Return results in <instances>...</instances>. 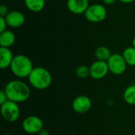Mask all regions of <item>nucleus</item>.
Returning <instances> with one entry per match:
<instances>
[{
    "label": "nucleus",
    "mask_w": 135,
    "mask_h": 135,
    "mask_svg": "<svg viewBox=\"0 0 135 135\" xmlns=\"http://www.w3.org/2000/svg\"><path fill=\"white\" fill-rule=\"evenodd\" d=\"M122 55L128 66H135V47L132 46L125 48Z\"/></svg>",
    "instance_id": "obj_17"
},
{
    "label": "nucleus",
    "mask_w": 135,
    "mask_h": 135,
    "mask_svg": "<svg viewBox=\"0 0 135 135\" xmlns=\"http://www.w3.org/2000/svg\"><path fill=\"white\" fill-rule=\"evenodd\" d=\"M39 135H50V133H49V131H47V130H46V129H44V128H43L40 132H39Z\"/></svg>",
    "instance_id": "obj_22"
},
{
    "label": "nucleus",
    "mask_w": 135,
    "mask_h": 135,
    "mask_svg": "<svg viewBox=\"0 0 135 135\" xmlns=\"http://www.w3.org/2000/svg\"><path fill=\"white\" fill-rule=\"evenodd\" d=\"M123 100L129 105H135V84L129 85L124 90Z\"/></svg>",
    "instance_id": "obj_16"
},
{
    "label": "nucleus",
    "mask_w": 135,
    "mask_h": 135,
    "mask_svg": "<svg viewBox=\"0 0 135 135\" xmlns=\"http://www.w3.org/2000/svg\"><path fill=\"white\" fill-rule=\"evenodd\" d=\"M24 3L28 10L34 13L42 11L45 6V0H24Z\"/></svg>",
    "instance_id": "obj_14"
},
{
    "label": "nucleus",
    "mask_w": 135,
    "mask_h": 135,
    "mask_svg": "<svg viewBox=\"0 0 135 135\" xmlns=\"http://www.w3.org/2000/svg\"><path fill=\"white\" fill-rule=\"evenodd\" d=\"M15 55H13V51L8 47H0V68L4 70L9 68L13 59Z\"/></svg>",
    "instance_id": "obj_12"
},
{
    "label": "nucleus",
    "mask_w": 135,
    "mask_h": 135,
    "mask_svg": "<svg viewBox=\"0 0 135 135\" xmlns=\"http://www.w3.org/2000/svg\"><path fill=\"white\" fill-rule=\"evenodd\" d=\"M132 46L135 47V36L134 37V39H133V40H132Z\"/></svg>",
    "instance_id": "obj_25"
},
{
    "label": "nucleus",
    "mask_w": 135,
    "mask_h": 135,
    "mask_svg": "<svg viewBox=\"0 0 135 135\" xmlns=\"http://www.w3.org/2000/svg\"><path fill=\"white\" fill-rule=\"evenodd\" d=\"M7 22L6 21L5 17H0V32H2L6 30V27H7Z\"/></svg>",
    "instance_id": "obj_19"
},
{
    "label": "nucleus",
    "mask_w": 135,
    "mask_h": 135,
    "mask_svg": "<svg viewBox=\"0 0 135 135\" xmlns=\"http://www.w3.org/2000/svg\"><path fill=\"white\" fill-rule=\"evenodd\" d=\"M8 1H15V0H8Z\"/></svg>",
    "instance_id": "obj_27"
},
{
    "label": "nucleus",
    "mask_w": 135,
    "mask_h": 135,
    "mask_svg": "<svg viewBox=\"0 0 135 135\" xmlns=\"http://www.w3.org/2000/svg\"><path fill=\"white\" fill-rule=\"evenodd\" d=\"M107 62L109 68V72L115 75H121L124 74L128 66L123 55L118 53L112 54Z\"/></svg>",
    "instance_id": "obj_6"
},
{
    "label": "nucleus",
    "mask_w": 135,
    "mask_h": 135,
    "mask_svg": "<svg viewBox=\"0 0 135 135\" xmlns=\"http://www.w3.org/2000/svg\"><path fill=\"white\" fill-rule=\"evenodd\" d=\"M84 14L87 21L93 23H99L107 17L108 12L104 6L100 3H95L90 5Z\"/></svg>",
    "instance_id": "obj_4"
},
{
    "label": "nucleus",
    "mask_w": 135,
    "mask_h": 135,
    "mask_svg": "<svg viewBox=\"0 0 135 135\" xmlns=\"http://www.w3.org/2000/svg\"><path fill=\"white\" fill-rule=\"evenodd\" d=\"M90 77L94 80H100L105 78L109 72L107 62L97 60L89 66Z\"/></svg>",
    "instance_id": "obj_8"
},
{
    "label": "nucleus",
    "mask_w": 135,
    "mask_h": 135,
    "mask_svg": "<svg viewBox=\"0 0 135 135\" xmlns=\"http://www.w3.org/2000/svg\"><path fill=\"white\" fill-rule=\"evenodd\" d=\"M28 79L30 85L38 90H44L50 87L52 83L51 72L42 66L34 67Z\"/></svg>",
    "instance_id": "obj_2"
},
{
    "label": "nucleus",
    "mask_w": 135,
    "mask_h": 135,
    "mask_svg": "<svg viewBox=\"0 0 135 135\" xmlns=\"http://www.w3.org/2000/svg\"><path fill=\"white\" fill-rule=\"evenodd\" d=\"M8 98H7V96L4 91V89L1 90L0 91V104L2 105L3 104H5L6 101H8Z\"/></svg>",
    "instance_id": "obj_21"
},
{
    "label": "nucleus",
    "mask_w": 135,
    "mask_h": 135,
    "mask_svg": "<svg viewBox=\"0 0 135 135\" xmlns=\"http://www.w3.org/2000/svg\"><path fill=\"white\" fill-rule=\"evenodd\" d=\"M91 107L92 101L90 98L85 95H80L77 97L72 103L73 110L79 114L88 112L91 109Z\"/></svg>",
    "instance_id": "obj_9"
},
{
    "label": "nucleus",
    "mask_w": 135,
    "mask_h": 135,
    "mask_svg": "<svg viewBox=\"0 0 135 135\" xmlns=\"http://www.w3.org/2000/svg\"><path fill=\"white\" fill-rule=\"evenodd\" d=\"M111 51L108 47L105 46H100L95 51V56L97 60L108 62V60L112 56Z\"/></svg>",
    "instance_id": "obj_15"
},
{
    "label": "nucleus",
    "mask_w": 135,
    "mask_h": 135,
    "mask_svg": "<svg viewBox=\"0 0 135 135\" xmlns=\"http://www.w3.org/2000/svg\"><path fill=\"white\" fill-rule=\"evenodd\" d=\"M118 1H119L123 3H131V2H134L135 0H118Z\"/></svg>",
    "instance_id": "obj_24"
},
{
    "label": "nucleus",
    "mask_w": 135,
    "mask_h": 135,
    "mask_svg": "<svg viewBox=\"0 0 135 135\" xmlns=\"http://www.w3.org/2000/svg\"><path fill=\"white\" fill-rule=\"evenodd\" d=\"M75 74L78 78H81V79L87 78L89 76H90L89 67L85 65L79 66L75 70Z\"/></svg>",
    "instance_id": "obj_18"
},
{
    "label": "nucleus",
    "mask_w": 135,
    "mask_h": 135,
    "mask_svg": "<svg viewBox=\"0 0 135 135\" xmlns=\"http://www.w3.org/2000/svg\"><path fill=\"white\" fill-rule=\"evenodd\" d=\"M117 0H103L104 3L106 4V5H112L114 4Z\"/></svg>",
    "instance_id": "obj_23"
},
{
    "label": "nucleus",
    "mask_w": 135,
    "mask_h": 135,
    "mask_svg": "<svg viewBox=\"0 0 135 135\" xmlns=\"http://www.w3.org/2000/svg\"><path fill=\"white\" fill-rule=\"evenodd\" d=\"M4 91L9 100L17 104L28 100L31 96L30 87L21 80L9 81L6 85Z\"/></svg>",
    "instance_id": "obj_1"
},
{
    "label": "nucleus",
    "mask_w": 135,
    "mask_h": 135,
    "mask_svg": "<svg viewBox=\"0 0 135 135\" xmlns=\"http://www.w3.org/2000/svg\"><path fill=\"white\" fill-rule=\"evenodd\" d=\"M5 18L7 22V25L15 28L22 26L25 21V17L24 13L19 10L9 11Z\"/></svg>",
    "instance_id": "obj_10"
},
{
    "label": "nucleus",
    "mask_w": 135,
    "mask_h": 135,
    "mask_svg": "<svg viewBox=\"0 0 135 135\" xmlns=\"http://www.w3.org/2000/svg\"><path fill=\"white\" fill-rule=\"evenodd\" d=\"M16 40L15 34L10 30H6L2 32H0V45L2 47L9 48L12 47Z\"/></svg>",
    "instance_id": "obj_13"
},
{
    "label": "nucleus",
    "mask_w": 135,
    "mask_h": 135,
    "mask_svg": "<svg viewBox=\"0 0 135 135\" xmlns=\"http://www.w3.org/2000/svg\"><path fill=\"white\" fill-rule=\"evenodd\" d=\"M89 0H67V9L74 14L85 13L89 6Z\"/></svg>",
    "instance_id": "obj_11"
},
{
    "label": "nucleus",
    "mask_w": 135,
    "mask_h": 135,
    "mask_svg": "<svg viewBox=\"0 0 135 135\" xmlns=\"http://www.w3.org/2000/svg\"><path fill=\"white\" fill-rule=\"evenodd\" d=\"M1 114L2 118L8 123L16 122L20 116L21 111L17 103L8 100L1 105Z\"/></svg>",
    "instance_id": "obj_5"
},
{
    "label": "nucleus",
    "mask_w": 135,
    "mask_h": 135,
    "mask_svg": "<svg viewBox=\"0 0 135 135\" xmlns=\"http://www.w3.org/2000/svg\"><path fill=\"white\" fill-rule=\"evenodd\" d=\"M9 9L7 8L6 6L5 5H2L0 6V17H6V15L9 13Z\"/></svg>",
    "instance_id": "obj_20"
},
{
    "label": "nucleus",
    "mask_w": 135,
    "mask_h": 135,
    "mask_svg": "<svg viewBox=\"0 0 135 135\" xmlns=\"http://www.w3.org/2000/svg\"><path fill=\"white\" fill-rule=\"evenodd\" d=\"M33 68L32 60L25 55H15L9 66L13 74L18 78H28Z\"/></svg>",
    "instance_id": "obj_3"
},
{
    "label": "nucleus",
    "mask_w": 135,
    "mask_h": 135,
    "mask_svg": "<svg viewBox=\"0 0 135 135\" xmlns=\"http://www.w3.org/2000/svg\"><path fill=\"white\" fill-rule=\"evenodd\" d=\"M21 127L25 133L36 134H39L44 128V123L42 119L36 115H28L23 120Z\"/></svg>",
    "instance_id": "obj_7"
},
{
    "label": "nucleus",
    "mask_w": 135,
    "mask_h": 135,
    "mask_svg": "<svg viewBox=\"0 0 135 135\" xmlns=\"http://www.w3.org/2000/svg\"><path fill=\"white\" fill-rule=\"evenodd\" d=\"M3 135H12L11 134H3Z\"/></svg>",
    "instance_id": "obj_26"
}]
</instances>
